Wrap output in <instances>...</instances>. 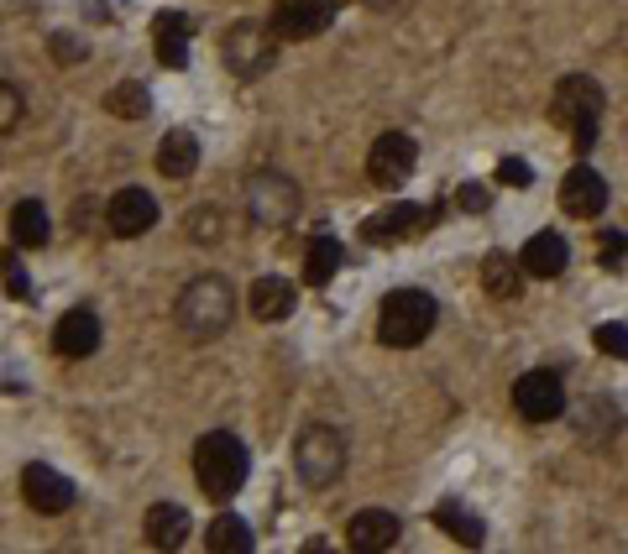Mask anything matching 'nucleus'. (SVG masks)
Wrapping results in <instances>:
<instances>
[{
  "instance_id": "393cba45",
  "label": "nucleus",
  "mask_w": 628,
  "mask_h": 554,
  "mask_svg": "<svg viewBox=\"0 0 628 554\" xmlns=\"http://www.w3.org/2000/svg\"><path fill=\"white\" fill-rule=\"evenodd\" d=\"M205 550L209 554H246L252 550V528L241 524L236 513H220V518L205 528Z\"/></svg>"
},
{
  "instance_id": "a878e982",
  "label": "nucleus",
  "mask_w": 628,
  "mask_h": 554,
  "mask_svg": "<svg viewBox=\"0 0 628 554\" xmlns=\"http://www.w3.org/2000/svg\"><path fill=\"white\" fill-rule=\"evenodd\" d=\"M518 272H524V262H513V257H503V252H492V257L482 262V288L492 293V298H513V293H518Z\"/></svg>"
},
{
  "instance_id": "4468645a",
  "label": "nucleus",
  "mask_w": 628,
  "mask_h": 554,
  "mask_svg": "<svg viewBox=\"0 0 628 554\" xmlns=\"http://www.w3.org/2000/svg\"><path fill=\"white\" fill-rule=\"evenodd\" d=\"M398 533H403L398 513H388V507H361V513H351V524H346V544L357 554H383L398 544Z\"/></svg>"
},
{
  "instance_id": "39448f33",
  "label": "nucleus",
  "mask_w": 628,
  "mask_h": 554,
  "mask_svg": "<svg viewBox=\"0 0 628 554\" xmlns=\"http://www.w3.org/2000/svg\"><path fill=\"white\" fill-rule=\"evenodd\" d=\"M278 31L262 27V22H236V27L226 31V42H220V59L226 68L236 74V79H262L272 63H278Z\"/></svg>"
},
{
  "instance_id": "423d86ee",
  "label": "nucleus",
  "mask_w": 628,
  "mask_h": 554,
  "mask_svg": "<svg viewBox=\"0 0 628 554\" xmlns=\"http://www.w3.org/2000/svg\"><path fill=\"white\" fill-rule=\"evenodd\" d=\"M246 215H252V226H262V231L294 226V215H299V189H294V178L252 173V183H246Z\"/></svg>"
},
{
  "instance_id": "f03ea898",
  "label": "nucleus",
  "mask_w": 628,
  "mask_h": 554,
  "mask_svg": "<svg viewBox=\"0 0 628 554\" xmlns=\"http://www.w3.org/2000/svg\"><path fill=\"white\" fill-rule=\"evenodd\" d=\"M194 476H200V492L209 502H231L246 487V445L226 429H215L194 445Z\"/></svg>"
},
{
  "instance_id": "c756f323",
  "label": "nucleus",
  "mask_w": 628,
  "mask_h": 554,
  "mask_svg": "<svg viewBox=\"0 0 628 554\" xmlns=\"http://www.w3.org/2000/svg\"><path fill=\"white\" fill-rule=\"evenodd\" d=\"M598 262L607 267V272H624V267H628V235H624V231H607V235H602Z\"/></svg>"
},
{
  "instance_id": "6ab92c4d",
  "label": "nucleus",
  "mask_w": 628,
  "mask_h": 554,
  "mask_svg": "<svg viewBox=\"0 0 628 554\" xmlns=\"http://www.w3.org/2000/svg\"><path fill=\"white\" fill-rule=\"evenodd\" d=\"M200 168V137L194 131H168L163 142H157V173L163 178H189Z\"/></svg>"
},
{
  "instance_id": "f257e3e1",
  "label": "nucleus",
  "mask_w": 628,
  "mask_h": 554,
  "mask_svg": "<svg viewBox=\"0 0 628 554\" xmlns=\"http://www.w3.org/2000/svg\"><path fill=\"white\" fill-rule=\"evenodd\" d=\"M174 320H179V330L189 335V340H215L226 324L236 320V293H231L226 278L205 272V278H194V283L179 293Z\"/></svg>"
},
{
  "instance_id": "cd10ccee",
  "label": "nucleus",
  "mask_w": 628,
  "mask_h": 554,
  "mask_svg": "<svg viewBox=\"0 0 628 554\" xmlns=\"http://www.w3.org/2000/svg\"><path fill=\"white\" fill-rule=\"evenodd\" d=\"M183 231L194 235V241H200V246H215V241H220V235H226V220H220V215H215V209H194V215H189V220H183Z\"/></svg>"
},
{
  "instance_id": "5701e85b",
  "label": "nucleus",
  "mask_w": 628,
  "mask_h": 554,
  "mask_svg": "<svg viewBox=\"0 0 628 554\" xmlns=\"http://www.w3.org/2000/svg\"><path fill=\"white\" fill-rule=\"evenodd\" d=\"M11 235H16V246H48V235H53V220H48V209L37 205V199H22V205L11 209Z\"/></svg>"
},
{
  "instance_id": "f3484780",
  "label": "nucleus",
  "mask_w": 628,
  "mask_h": 554,
  "mask_svg": "<svg viewBox=\"0 0 628 554\" xmlns=\"http://www.w3.org/2000/svg\"><path fill=\"white\" fill-rule=\"evenodd\" d=\"M189 37H194V27H189V16H179V11H163V16L152 22L157 63H163V68H183V63H189Z\"/></svg>"
},
{
  "instance_id": "412c9836",
  "label": "nucleus",
  "mask_w": 628,
  "mask_h": 554,
  "mask_svg": "<svg viewBox=\"0 0 628 554\" xmlns=\"http://www.w3.org/2000/svg\"><path fill=\"white\" fill-rule=\"evenodd\" d=\"M148 544L152 550H179L183 539H189V513L183 507H174V502H157V507H148Z\"/></svg>"
},
{
  "instance_id": "a211bd4d",
  "label": "nucleus",
  "mask_w": 628,
  "mask_h": 554,
  "mask_svg": "<svg viewBox=\"0 0 628 554\" xmlns=\"http://www.w3.org/2000/svg\"><path fill=\"white\" fill-rule=\"evenodd\" d=\"M524 272L529 278H561L571 262V252H566V235H555V231H539L529 246H524Z\"/></svg>"
},
{
  "instance_id": "4be33fe9",
  "label": "nucleus",
  "mask_w": 628,
  "mask_h": 554,
  "mask_svg": "<svg viewBox=\"0 0 628 554\" xmlns=\"http://www.w3.org/2000/svg\"><path fill=\"white\" fill-rule=\"evenodd\" d=\"M341 257H346V252H341V241H335L330 231H320L315 241H309V252H304V278H309L315 288H325L330 278L341 272Z\"/></svg>"
},
{
  "instance_id": "0eeeda50",
  "label": "nucleus",
  "mask_w": 628,
  "mask_h": 554,
  "mask_svg": "<svg viewBox=\"0 0 628 554\" xmlns=\"http://www.w3.org/2000/svg\"><path fill=\"white\" fill-rule=\"evenodd\" d=\"M294 461H299V476L309 487H330L346 471V439L335 435L330 424H309L299 435V445H294Z\"/></svg>"
},
{
  "instance_id": "473e14b6",
  "label": "nucleus",
  "mask_w": 628,
  "mask_h": 554,
  "mask_svg": "<svg viewBox=\"0 0 628 554\" xmlns=\"http://www.w3.org/2000/svg\"><path fill=\"white\" fill-rule=\"evenodd\" d=\"M456 194H461V199H456V205L466 209V215H482V209L492 205V194H487V183H461V189H456Z\"/></svg>"
},
{
  "instance_id": "bb28decb",
  "label": "nucleus",
  "mask_w": 628,
  "mask_h": 554,
  "mask_svg": "<svg viewBox=\"0 0 628 554\" xmlns=\"http://www.w3.org/2000/svg\"><path fill=\"white\" fill-rule=\"evenodd\" d=\"M105 111L120 120H142L152 111V94L148 85H137V79H126V85H116L111 94H105Z\"/></svg>"
},
{
  "instance_id": "20e7f679",
  "label": "nucleus",
  "mask_w": 628,
  "mask_h": 554,
  "mask_svg": "<svg viewBox=\"0 0 628 554\" xmlns=\"http://www.w3.org/2000/svg\"><path fill=\"white\" fill-rule=\"evenodd\" d=\"M440 320V309H435V298L419 288H398L383 298V314H377V340L393 350H409L419 340H430V330Z\"/></svg>"
},
{
  "instance_id": "72a5a7b5",
  "label": "nucleus",
  "mask_w": 628,
  "mask_h": 554,
  "mask_svg": "<svg viewBox=\"0 0 628 554\" xmlns=\"http://www.w3.org/2000/svg\"><path fill=\"white\" fill-rule=\"evenodd\" d=\"M0 105H5V111H0V131H11V126H16V111H22V100H16V89L11 85L0 89Z\"/></svg>"
},
{
  "instance_id": "2eb2a0df",
  "label": "nucleus",
  "mask_w": 628,
  "mask_h": 554,
  "mask_svg": "<svg viewBox=\"0 0 628 554\" xmlns=\"http://www.w3.org/2000/svg\"><path fill=\"white\" fill-rule=\"evenodd\" d=\"M561 209L566 215H576V220H598L602 209H607V178L598 173V168H571L566 178H561Z\"/></svg>"
},
{
  "instance_id": "9b49d317",
  "label": "nucleus",
  "mask_w": 628,
  "mask_h": 554,
  "mask_svg": "<svg viewBox=\"0 0 628 554\" xmlns=\"http://www.w3.org/2000/svg\"><path fill=\"white\" fill-rule=\"evenodd\" d=\"M440 220V209H414V205H388L383 215H372L367 226H361V235L372 241V246H393V241H414V235H424L430 226Z\"/></svg>"
},
{
  "instance_id": "1a4fd4ad",
  "label": "nucleus",
  "mask_w": 628,
  "mask_h": 554,
  "mask_svg": "<svg viewBox=\"0 0 628 554\" xmlns=\"http://www.w3.org/2000/svg\"><path fill=\"white\" fill-rule=\"evenodd\" d=\"M419 163V146L414 137H403V131H388V137H377L372 152H367V178L377 183V189H403L409 173H414Z\"/></svg>"
},
{
  "instance_id": "7ed1b4c3",
  "label": "nucleus",
  "mask_w": 628,
  "mask_h": 554,
  "mask_svg": "<svg viewBox=\"0 0 628 554\" xmlns=\"http://www.w3.org/2000/svg\"><path fill=\"white\" fill-rule=\"evenodd\" d=\"M602 111H607V94H602L598 79H587V74H571L555 85V100H550V116L555 126H566L576 152H592L598 142V126H602Z\"/></svg>"
},
{
  "instance_id": "c85d7f7f",
  "label": "nucleus",
  "mask_w": 628,
  "mask_h": 554,
  "mask_svg": "<svg viewBox=\"0 0 628 554\" xmlns=\"http://www.w3.org/2000/svg\"><path fill=\"white\" fill-rule=\"evenodd\" d=\"M592 346L602 356H613V361H628V324H598L592 330Z\"/></svg>"
},
{
  "instance_id": "9d476101",
  "label": "nucleus",
  "mask_w": 628,
  "mask_h": 554,
  "mask_svg": "<svg viewBox=\"0 0 628 554\" xmlns=\"http://www.w3.org/2000/svg\"><path fill=\"white\" fill-rule=\"evenodd\" d=\"M335 22V0H278L272 5V31L283 42H304V37H320Z\"/></svg>"
},
{
  "instance_id": "ddd939ff",
  "label": "nucleus",
  "mask_w": 628,
  "mask_h": 554,
  "mask_svg": "<svg viewBox=\"0 0 628 554\" xmlns=\"http://www.w3.org/2000/svg\"><path fill=\"white\" fill-rule=\"evenodd\" d=\"M22 497H27L31 513H48V518H59L74 507V481L53 466H27L22 471Z\"/></svg>"
},
{
  "instance_id": "dca6fc26",
  "label": "nucleus",
  "mask_w": 628,
  "mask_h": 554,
  "mask_svg": "<svg viewBox=\"0 0 628 554\" xmlns=\"http://www.w3.org/2000/svg\"><path fill=\"white\" fill-rule=\"evenodd\" d=\"M53 350L68 356V361H85L100 350V320H94L90 309H74V314H63L59 330H53Z\"/></svg>"
},
{
  "instance_id": "f8f14e48",
  "label": "nucleus",
  "mask_w": 628,
  "mask_h": 554,
  "mask_svg": "<svg viewBox=\"0 0 628 554\" xmlns=\"http://www.w3.org/2000/svg\"><path fill=\"white\" fill-rule=\"evenodd\" d=\"M105 226H111V235H120V241H137V235H148L152 226H157V199H152L148 189H120V194H111Z\"/></svg>"
},
{
  "instance_id": "b1692460",
  "label": "nucleus",
  "mask_w": 628,
  "mask_h": 554,
  "mask_svg": "<svg viewBox=\"0 0 628 554\" xmlns=\"http://www.w3.org/2000/svg\"><path fill=\"white\" fill-rule=\"evenodd\" d=\"M435 524L446 528L456 544H466V550L487 544V528H482V518H477V513H466L461 502H440V507H435Z\"/></svg>"
},
{
  "instance_id": "aec40b11",
  "label": "nucleus",
  "mask_w": 628,
  "mask_h": 554,
  "mask_svg": "<svg viewBox=\"0 0 628 554\" xmlns=\"http://www.w3.org/2000/svg\"><path fill=\"white\" fill-rule=\"evenodd\" d=\"M252 314H257V320H268V324L289 320V314H294V283H289V278H278V272L257 278V283H252Z\"/></svg>"
},
{
  "instance_id": "2f4dec72",
  "label": "nucleus",
  "mask_w": 628,
  "mask_h": 554,
  "mask_svg": "<svg viewBox=\"0 0 628 554\" xmlns=\"http://www.w3.org/2000/svg\"><path fill=\"white\" fill-rule=\"evenodd\" d=\"M498 183H509V189H529V183H535V168H529V163H518V157H503V163H498Z\"/></svg>"
},
{
  "instance_id": "7c9ffc66",
  "label": "nucleus",
  "mask_w": 628,
  "mask_h": 554,
  "mask_svg": "<svg viewBox=\"0 0 628 554\" xmlns=\"http://www.w3.org/2000/svg\"><path fill=\"white\" fill-rule=\"evenodd\" d=\"M5 293L11 298H31V283H27V267L16 252H5Z\"/></svg>"
},
{
  "instance_id": "6e6552de",
  "label": "nucleus",
  "mask_w": 628,
  "mask_h": 554,
  "mask_svg": "<svg viewBox=\"0 0 628 554\" xmlns=\"http://www.w3.org/2000/svg\"><path fill=\"white\" fill-rule=\"evenodd\" d=\"M513 409L524 413L529 424H550V418L566 413V387H561V377L550 366H535V372H524L513 382Z\"/></svg>"
},
{
  "instance_id": "f704fd0d",
  "label": "nucleus",
  "mask_w": 628,
  "mask_h": 554,
  "mask_svg": "<svg viewBox=\"0 0 628 554\" xmlns=\"http://www.w3.org/2000/svg\"><path fill=\"white\" fill-rule=\"evenodd\" d=\"M53 53H59V59H85V48H79V42H63V37H53Z\"/></svg>"
}]
</instances>
